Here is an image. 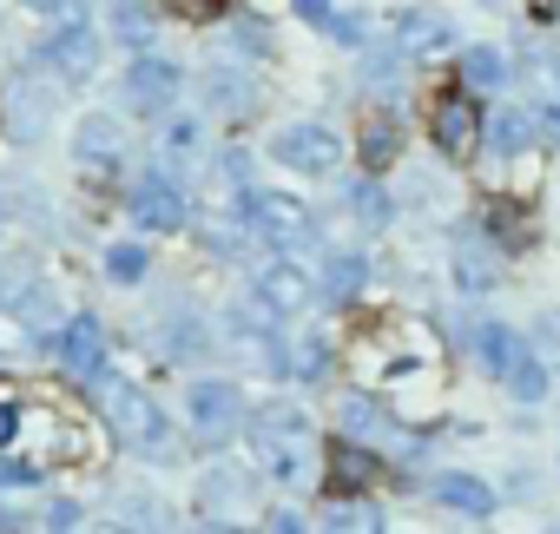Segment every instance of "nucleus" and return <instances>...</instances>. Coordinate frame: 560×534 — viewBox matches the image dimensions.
Returning <instances> with one entry per match:
<instances>
[{"instance_id":"nucleus-13","label":"nucleus","mask_w":560,"mask_h":534,"mask_svg":"<svg viewBox=\"0 0 560 534\" xmlns=\"http://www.w3.org/2000/svg\"><path fill=\"white\" fill-rule=\"evenodd\" d=\"M475 357H481V370L501 383V376L527 357V344H521V330H508V324H475Z\"/></svg>"},{"instance_id":"nucleus-30","label":"nucleus","mask_w":560,"mask_h":534,"mask_svg":"<svg viewBox=\"0 0 560 534\" xmlns=\"http://www.w3.org/2000/svg\"><path fill=\"white\" fill-rule=\"evenodd\" d=\"M21 429H27V409H21L14 396H0V449H14V442H21Z\"/></svg>"},{"instance_id":"nucleus-22","label":"nucleus","mask_w":560,"mask_h":534,"mask_svg":"<svg viewBox=\"0 0 560 534\" xmlns=\"http://www.w3.org/2000/svg\"><path fill=\"white\" fill-rule=\"evenodd\" d=\"M145 271H152V251H145V244H132V237L106 244V278H113V285H139Z\"/></svg>"},{"instance_id":"nucleus-41","label":"nucleus","mask_w":560,"mask_h":534,"mask_svg":"<svg viewBox=\"0 0 560 534\" xmlns=\"http://www.w3.org/2000/svg\"><path fill=\"white\" fill-rule=\"evenodd\" d=\"M553 534H560V527H553Z\"/></svg>"},{"instance_id":"nucleus-27","label":"nucleus","mask_w":560,"mask_h":534,"mask_svg":"<svg viewBox=\"0 0 560 534\" xmlns=\"http://www.w3.org/2000/svg\"><path fill=\"white\" fill-rule=\"evenodd\" d=\"M113 34H119L126 47H145V40H152V21H145L139 0H119V8H113Z\"/></svg>"},{"instance_id":"nucleus-25","label":"nucleus","mask_w":560,"mask_h":534,"mask_svg":"<svg viewBox=\"0 0 560 534\" xmlns=\"http://www.w3.org/2000/svg\"><path fill=\"white\" fill-rule=\"evenodd\" d=\"M324 534H383V521H376V508H363V501H337V508L324 514Z\"/></svg>"},{"instance_id":"nucleus-38","label":"nucleus","mask_w":560,"mask_h":534,"mask_svg":"<svg viewBox=\"0 0 560 534\" xmlns=\"http://www.w3.org/2000/svg\"><path fill=\"white\" fill-rule=\"evenodd\" d=\"M298 14L317 21V27H330V0H298Z\"/></svg>"},{"instance_id":"nucleus-29","label":"nucleus","mask_w":560,"mask_h":534,"mask_svg":"<svg viewBox=\"0 0 560 534\" xmlns=\"http://www.w3.org/2000/svg\"><path fill=\"white\" fill-rule=\"evenodd\" d=\"M8 106H14V132H34V119H40V86H34V80H14Z\"/></svg>"},{"instance_id":"nucleus-31","label":"nucleus","mask_w":560,"mask_h":534,"mask_svg":"<svg viewBox=\"0 0 560 534\" xmlns=\"http://www.w3.org/2000/svg\"><path fill=\"white\" fill-rule=\"evenodd\" d=\"M165 14H178V21H218L224 0H165Z\"/></svg>"},{"instance_id":"nucleus-26","label":"nucleus","mask_w":560,"mask_h":534,"mask_svg":"<svg viewBox=\"0 0 560 534\" xmlns=\"http://www.w3.org/2000/svg\"><path fill=\"white\" fill-rule=\"evenodd\" d=\"M119 514L139 527V534H172V508L165 501H145V495H126L119 501Z\"/></svg>"},{"instance_id":"nucleus-28","label":"nucleus","mask_w":560,"mask_h":534,"mask_svg":"<svg viewBox=\"0 0 560 534\" xmlns=\"http://www.w3.org/2000/svg\"><path fill=\"white\" fill-rule=\"evenodd\" d=\"M376 422H383V409H376L370 396H357V390H350V396H343V436L357 442V436H370Z\"/></svg>"},{"instance_id":"nucleus-37","label":"nucleus","mask_w":560,"mask_h":534,"mask_svg":"<svg viewBox=\"0 0 560 534\" xmlns=\"http://www.w3.org/2000/svg\"><path fill=\"white\" fill-rule=\"evenodd\" d=\"M540 86H547V106H560V60L540 67Z\"/></svg>"},{"instance_id":"nucleus-6","label":"nucleus","mask_w":560,"mask_h":534,"mask_svg":"<svg viewBox=\"0 0 560 534\" xmlns=\"http://www.w3.org/2000/svg\"><path fill=\"white\" fill-rule=\"evenodd\" d=\"M132 218L152 224V231H178V224H185V191H178V178H172V172H139V185H132Z\"/></svg>"},{"instance_id":"nucleus-5","label":"nucleus","mask_w":560,"mask_h":534,"mask_svg":"<svg viewBox=\"0 0 560 534\" xmlns=\"http://www.w3.org/2000/svg\"><path fill=\"white\" fill-rule=\"evenodd\" d=\"M250 291H257V304H264L270 317H298V311H311V298H317L311 271H304V264H291V257H270L264 271L250 278Z\"/></svg>"},{"instance_id":"nucleus-12","label":"nucleus","mask_w":560,"mask_h":534,"mask_svg":"<svg viewBox=\"0 0 560 534\" xmlns=\"http://www.w3.org/2000/svg\"><path fill=\"white\" fill-rule=\"evenodd\" d=\"M73 152H80V165H119V152H126V132H119V119H106V113H93V119H80V132H73Z\"/></svg>"},{"instance_id":"nucleus-3","label":"nucleus","mask_w":560,"mask_h":534,"mask_svg":"<svg viewBox=\"0 0 560 534\" xmlns=\"http://www.w3.org/2000/svg\"><path fill=\"white\" fill-rule=\"evenodd\" d=\"M481 106H475V93H462V86H448V93H435V106H429V132H435V146L448 152V159H468L475 146H481Z\"/></svg>"},{"instance_id":"nucleus-16","label":"nucleus","mask_w":560,"mask_h":534,"mask_svg":"<svg viewBox=\"0 0 560 534\" xmlns=\"http://www.w3.org/2000/svg\"><path fill=\"white\" fill-rule=\"evenodd\" d=\"M205 93H211V106H218V113H231V119L257 113V80H250L244 67H218V73L205 80Z\"/></svg>"},{"instance_id":"nucleus-39","label":"nucleus","mask_w":560,"mask_h":534,"mask_svg":"<svg viewBox=\"0 0 560 534\" xmlns=\"http://www.w3.org/2000/svg\"><path fill=\"white\" fill-rule=\"evenodd\" d=\"M93 534H132V527H113V521H106V527H93Z\"/></svg>"},{"instance_id":"nucleus-9","label":"nucleus","mask_w":560,"mask_h":534,"mask_svg":"<svg viewBox=\"0 0 560 534\" xmlns=\"http://www.w3.org/2000/svg\"><path fill=\"white\" fill-rule=\"evenodd\" d=\"M191 422L205 429V442H224L244 422V396L231 383H191Z\"/></svg>"},{"instance_id":"nucleus-24","label":"nucleus","mask_w":560,"mask_h":534,"mask_svg":"<svg viewBox=\"0 0 560 534\" xmlns=\"http://www.w3.org/2000/svg\"><path fill=\"white\" fill-rule=\"evenodd\" d=\"M501 383H508V396H514V403H540V396L553 390V383H547V363H540L534 350H527V357H521V363H514Z\"/></svg>"},{"instance_id":"nucleus-21","label":"nucleus","mask_w":560,"mask_h":534,"mask_svg":"<svg viewBox=\"0 0 560 534\" xmlns=\"http://www.w3.org/2000/svg\"><path fill=\"white\" fill-rule=\"evenodd\" d=\"M363 278H370V264H363L357 251H337V257L324 264V298H330V304H350V298L363 291Z\"/></svg>"},{"instance_id":"nucleus-14","label":"nucleus","mask_w":560,"mask_h":534,"mask_svg":"<svg viewBox=\"0 0 560 534\" xmlns=\"http://www.w3.org/2000/svg\"><path fill=\"white\" fill-rule=\"evenodd\" d=\"M435 501L442 508H455V514H494V488L481 481V475H462V468H448V475H435Z\"/></svg>"},{"instance_id":"nucleus-35","label":"nucleus","mask_w":560,"mask_h":534,"mask_svg":"<svg viewBox=\"0 0 560 534\" xmlns=\"http://www.w3.org/2000/svg\"><path fill=\"white\" fill-rule=\"evenodd\" d=\"M270 534H304V514L284 508V514H270Z\"/></svg>"},{"instance_id":"nucleus-8","label":"nucleus","mask_w":560,"mask_h":534,"mask_svg":"<svg viewBox=\"0 0 560 534\" xmlns=\"http://www.w3.org/2000/svg\"><path fill=\"white\" fill-rule=\"evenodd\" d=\"M73 376H100V363H106V330H100V317H73V324H60V337L47 344Z\"/></svg>"},{"instance_id":"nucleus-33","label":"nucleus","mask_w":560,"mask_h":534,"mask_svg":"<svg viewBox=\"0 0 560 534\" xmlns=\"http://www.w3.org/2000/svg\"><path fill=\"white\" fill-rule=\"evenodd\" d=\"M21 481H34V462H0V488H21Z\"/></svg>"},{"instance_id":"nucleus-1","label":"nucleus","mask_w":560,"mask_h":534,"mask_svg":"<svg viewBox=\"0 0 560 534\" xmlns=\"http://www.w3.org/2000/svg\"><path fill=\"white\" fill-rule=\"evenodd\" d=\"M86 390H93L100 422H106L119 442H132V449H159V442H165V416H159V403H152L139 383H126V376H93Z\"/></svg>"},{"instance_id":"nucleus-18","label":"nucleus","mask_w":560,"mask_h":534,"mask_svg":"<svg viewBox=\"0 0 560 534\" xmlns=\"http://www.w3.org/2000/svg\"><path fill=\"white\" fill-rule=\"evenodd\" d=\"M508 86V54L501 47H468L462 54V93H494Z\"/></svg>"},{"instance_id":"nucleus-4","label":"nucleus","mask_w":560,"mask_h":534,"mask_svg":"<svg viewBox=\"0 0 560 534\" xmlns=\"http://www.w3.org/2000/svg\"><path fill=\"white\" fill-rule=\"evenodd\" d=\"M270 152L284 159L291 172H337L343 165V139L330 132V126H317V119H304V126H284L270 139Z\"/></svg>"},{"instance_id":"nucleus-40","label":"nucleus","mask_w":560,"mask_h":534,"mask_svg":"<svg viewBox=\"0 0 560 534\" xmlns=\"http://www.w3.org/2000/svg\"><path fill=\"white\" fill-rule=\"evenodd\" d=\"M211 534H237V527H211Z\"/></svg>"},{"instance_id":"nucleus-17","label":"nucleus","mask_w":560,"mask_h":534,"mask_svg":"<svg viewBox=\"0 0 560 534\" xmlns=\"http://www.w3.org/2000/svg\"><path fill=\"white\" fill-rule=\"evenodd\" d=\"M448 40H455V34H448L442 14H402V21H396V47H402V54H442Z\"/></svg>"},{"instance_id":"nucleus-11","label":"nucleus","mask_w":560,"mask_h":534,"mask_svg":"<svg viewBox=\"0 0 560 534\" xmlns=\"http://www.w3.org/2000/svg\"><path fill=\"white\" fill-rule=\"evenodd\" d=\"M534 132H540V119H534L527 106H501V113L481 126V139H488L494 159H521V152L534 146Z\"/></svg>"},{"instance_id":"nucleus-32","label":"nucleus","mask_w":560,"mask_h":534,"mask_svg":"<svg viewBox=\"0 0 560 534\" xmlns=\"http://www.w3.org/2000/svg\"><path fill=\"white\" fill-rule=\"evenodd\" d=\"M350 205H357L370 224H389V205H383V191H376V185H357V191H350Z\"/></svg>"},{"instance_id":"nucleus-23","label":"nucleus","mask_w":560,"mask_h":534,"mask_svg":"<svg viewBox=\"0 0 560 534\" xmlns=\"http://www.w3.org/2000/svg\"><path fill=\"white\" fill-rule=\"evenodd\" d=\"M257 436L304 442V436H311V416H304V409H291V403H270V409H257Z\"/></svg>"},{"instance_id":"nucleus-20","label":"nucleus","mask_w":560,"mask_h":534,"mask_svg":"<svg viewBox=\"0 0 560 534\" xmlns=\"http://www.w3.org/2000/svg\"><path fill=\"white\" fill-rule=\"evenodd\" d=\"M396 152H402V126H396L389 113H376V119L363 126V172H389Z\"/></svg>"},{"instance_id":"nucleus-34","label":"nucleus","mask_w":560,"mask_h":534,"mask_svg":"<svg viewBox=\"0 0 560 534\" xmlns=\"http://www.w3.org/2000/svg\"><path fill=\"white\" fill-rule=\"evenodd\" d=\"M27 8H34V14H60V21H73V14H80V0H27Z\"/></svg>"},{"instance_id":"nucleus-7","label":"nucleus","mask_w":560,"mask_h":534,"mask_svg":"<svg viewBox=\"0 0 560 534\" xmlns=\"http://www.w3.org/2000/svg\"><path fill=\"white\" fill-rule=\"evenodd\" d=\"M376 475H383V462H376L363 442H350V436H337V442H330V455H324V488H330V495L357 501Z\"/></svg>"},{"instance_id":"nucleus-2","label":"nucleus","mask_w":560,"mask_h":534,"mask_svg":"<svg viewBox=\"0 0 560 534\" xmlns=\"http://www.w3.org/2000/svg\"><path fill=\"white\" fill-rule=\"evenodd\" d=\"M198 508L211 527H257V475L237 468V462H218L205 481H198Z\"/></svg>"},{"instance_id":"nucleus-15","label":"nucleus","mask_w":560,"mask_h":534,"mask_svg":"<svg viewBox=\"0 0 560 534\" xmlns=\"http://www.w3.org/2000/svg\"><path fill=\"white\" fill-rule=\"evenodd\" d=\"M455 285H462L468 298H475V291H494V285H501V257H494V251H488L481 237H462V244H455Z\"/></svg>"},{"instance_id":"nucleus-36","label":"nucleus","mask_w":560,"mask_h":534,"mask_svg":"<svg viewBox=\"0 0 560 534\" xmlns=\"http://www.w3.org/2000/svg\"><path fill=\"white\" fill-rule=\"evenodd\" d=\"M237 47H250V54H264V47H270V34H264V27H250V21H244V27H237Z\"/></svg>"},{"instance_id":"nucleus-10","label":"nucleus","mask_w":560,"mask_h":534,"mask_svg":"<svg viewBox=\"0 0 560 534\" xmlns=\"http://www.w3.org/2000/svg\"><path fill=\"white\" fill-rule=\"evenodd\" d=\"M47 60H54L67 80H86V73L100 67V34H93V27H80V21H67V27L47 40Z\"/></svg>"},{"instance_id":"nucleus-19","label":"nucleus","mask_w":560,"mask_h":534,"mask_svg":"<svg viewBox=\"0 0 560 534\" xmlns=\"http://www.w3.org/2000/svg\"><path fill=\"white\" fill-rule=\"evenodd\" d=\"M172 93H178V67H165V60H139V67H132V100H139L145 113H159Z\"/></svg>"}]
</instances>
